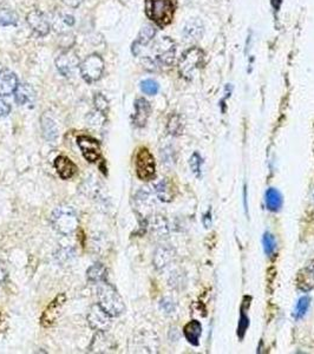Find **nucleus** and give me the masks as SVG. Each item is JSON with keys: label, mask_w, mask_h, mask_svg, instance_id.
<instances>
[{"label": "nucleus", "mask_w": 314, "mask_h": 354, "mask_svg": "<svg viewBox=\"0 0 314 354\" xmlns=\"http://www.w3.org/2000/svg\"><path fill=\"white\" fill-rule=\"evenodd\" d=\"M156 193H157V196L160 197V200L164 202H169L173 197L172 190H170V185L165 180L161 181L160 183L156 185Z\"/></svg>", "instance_id": "26"}, {"label": "nucleus", "mask_w": 314, "mask_h": 354, "mask_svg": "<svg viewBox=\"0 0 314 354\" xmlns=\"http://www.w3.org/2000/svg\"><path fill=\"white\" fill-rule=\"evenodd\" d=\"M297 287L304 293L314 289V260L298 272Z\"/></svg>", "instance_id": "12"}, {"label": "nucleus", "mask_w": 314, "mask_h": 354, "mask_svg": "<svg viewBox=\"0 0 314 354\" xmlns=\"http://www.w3.org/2000/svg\"><path fill=\"white\" fill-rule=\"evenodd\" d=\"M11 111V107L10 104L5 102L3 98H0V117H5L10 114Z\"/></svg>", "instance_id": "34"}, {"label": "nucleus", "mask_w": 314, "mask_h": 354, "mask_svg": "<svg viewBox=\"0 0 314 354\" xmlns=\"http://www.w3.org/2000/svg\"><path fill=\"white\" fill-rule=\"evenodd\" d=\"M309 305H311V298L306 297V295L305 297H301L297 302L296 308H294L293 318L296 320H300V319L304 318L309 308Z\"/></svg>", "instance_id": "23"}, {"label": "nucleus", "mask_w": 314, "mask_h": 354, "mask_svg": "<svg viewBox=\"0 0 314 354\" xmlns=\"http://www.w3.org/2000/svg\"><path fill=\"white\" fill-rule=\"evenodd\" d=\"M55 166L58 175H59L60 178H63V180H69V178H71L77 171V166L75 163L67 156H58L55 159Z\"/></svg>", "instance_id": "16"}, {"label": "nucleus", "mask_w": 314, "mask_h": 354, "mask_svg": "<svg viewBox=\"0 0 314 354\" xmlns=\"http://www.w3.org/2000/svg\"><path fill=\"white\" fill-rule=\"evenodd\" d=\"M266 207L270 212H279L282 207V196L277 189L269 188L266 192Z\"/></svg>", "instance_id": "20"}, {"label": "nucleus", "mask_w": 314, "mask_h": 354, "mask_svg": "<svg viewBox=\"0 0 314 354\" xmlns=\"http://www.w3.org/2000/svg\"><path fill=\"white\" fill-rule=\"evenodd\" d=\"M41 129L44 132L45 138H48L49 141H55L58 135V130L55 122L51 118L43 116L41 118Z\"/></svg>", "instance_id": "22"}, {"label": "nucleus", "mask_w": 314, "mask_h": 354, "mask_svg": "<svg viewBox=\"0 0 314 354\" xmlns=\"http://www.w3.org/2000/svg\"><path fill=\"white\" fill-rule=\"evenodd\" d=\"M181 127H182V124L180 123V118H178L177 116H173V117L169 119L168 130H169V132L172 135H178V134H180Z\"/></svg>", "instance_id": "32"}, {"label": "nucleus", "mask_w": 314, "mask_h": 354, "mask_svg": "<svg viewBox=\"0 0 314 354\" xmlns=\"http://www.w3.org/2000/svg\"><path fill=\"white\" fill-rule=\"evenodd\" d=\"M203 57V52L197 48H193L184 52L183 56L181 57L180 64H178L181 75L185 78H192L194 71L202 65Z\"/></svg>", "instance_id": "5"}, {"label": "nucleus", "mask_w": 314, "mask_h": 354, "mask_svg": "<svg viewBox=\"0 0 314 354\" xmlns=\"http://www.w3.org/2000/svg\"><path fill=\"white\" fill-rule=\"evenodd\" d=\"M155 33H156V31L153 26L150 25H145L143 26V29L141 30V32L138 34V39L134 43L133 45V53L135 56H138L139 52H141V49L143 46H145L148 43H150V40L153 39Z\"/></svg>", "instance_id": "18"}, {"label": "nucleus", "mask_w": 314, "mask_h": 354, "mask_svg": "<svg viewBox=\"0 0 314 354\" xmlns=\"http://www.w3.org/2000/svg\"><path fill=\"white\" fill-rule=\"evenodd\" d=\"M189 164H191V168L193 170V173L196 175L197 177H200V169H201V157L197 153H194L193 156L191 157V161H189Z\"/></svg>", "instance_id": "33"}, {"label": "nucleus", "mask_w": 314, "mask_h": 354, "mask_svg": "<svg viewBox=\"0 0 314 354\" xmlns=\"http://www.w3.org/2000/svg\"><path fill=\"white\" fill-rule=\"evenodd\" d=\"M17 23H18V17L13 11L0 10V25L2 26L17 25Z\"/></svg>", "instance_id": "27"}, {"label": "nucleus", "mask_w": 314, "mask_h": 354, "mask_svg": "<svg viewBox=\"0 0 314 354\" xmlns=\"http://www.w3.org/2000/svg\"><path fill=\"white\" fill-rule=\"evenodd\" d=\"M77 143H78V147L82 150L83 156L87 161L94 163L100 158V144L97 139L90 137V136H79Z\"/></svg>", "instance_id": "10"}, {"label": "nucleus", "mask_w": 314, "mask_h": 354, "mask_svg": "<svg viewBox=\"0 0 314 354\" xmlns=\"http://www.w3.org/2000/svg\"><path fill=\"white\" fill-rule=\"evenodd\" d=\"M6 276H7V272L5 269V267L0 263V282L4 281V280L6 279Z\"/></svg>", "instance_id": "37"}, {"label": "nucleus", "mask_w": 314, "mask_h": 354, "mask_svg": "<svg viewBox=\"0 0 314 354\" xmlns=\"http://www.w3.org/2000/svg\"><path fill=\"white\" fill-rule=\"evenodd\" d=\"M161 308L163 309L165 313H172L174 310V303L168 300V299H164V300L161 301Z\"/></svg>", "instance_id": "35"}, {"label": "nucleus", "mask_w": 314, "mask_h": 354, "mask_svg": "<svg viewBox=\"0 0 314 354\" xmlns=\"http://www.w3.org/2000/svg\"><path fill=\"white\" fill-rule=\"evenodd\" d=\"M155 60L156 63L169 66L173 64L174 57H175V44L168 37L162 38L160 41L155 44Z\"/></svg>", "instance_id": "7"}, {"label": "nucleus", "mask_w": 314, "mask_h": 354, "mask_svg": "<svg viewBox=\"0 0 314 354\" xmlns=\"http://www.w3.org/2000/svg\"><path fill=\"white\" fill-rule=\"evenodd\" d=\"M79 64V59L77 54L69 50L59 54V57L56 59V66L61 75L65 77H70L75 72V70Z\"/></svg>", "instance_id": "11"}, {"label": "nucleus", "mask_w": 314, "mask_h": 354, "mask_svg": "<svg viewBox=\"0 0 314 354\" xmlns=\"http://www.w3.org/2000/svg\"><path fill=\"white\" fill-rule=\"evenodd\" d=\"M94 103H95V108L97 111H99L102 115L107 114L108 109H109V103H108L106 97H104L103 95H100V93H97V95L94 97Z\"/></svg>", "instance_id": "29"}, {"label": "nucleus", "mask_w": 314, "mask_h": 354, "mask_svg": "<svg viewBox=\"0 0 314 354\" xmlns=\"http://www.w3.org/2000/svg\"><path fill=\"white\" fill-rule=\"evenodd\" d=\"M184 34L187 38H194V39H199L200 36H202V26L195 23H191V27L185 26Z\"/></svg>", "instance_id": "30"}, {"label": "nucleus", "mask_w": 314, "mask_h": 354, "mask_svg": "<svg viewBox=\"0 0 314 354\" xmlns=\"http://www.w3.org/2000/svg\"><path fill=\"white\" fill-rule=\"evenodd\" d=\"M75 24V18L70 14H60L58 15L57 18H55V23H53V26H55V30H57L58 32H61L68 27H71Z\"/></svg>", "instance_id": "24"}, {"label": "nucleus", "mask_w": 314, "mask_h": 354, "mask_svg": "<svg viewBox=\"0 0 314 354\" xmlns=\"http://www.w3.org/2000/svg\"><path fill=\"white\" fill-rule=\"evenodd\" d=\"M52 227L63 235H70L78 227V217L75 210L69 205H59L51 215Z\"/></svg>", "instance_id": "3"}, {"label": "nucleus", "mask_w": 314, "mask_h": 354, "mask_svg": "<svg viewBox=\"0 0 314 354\" xmlns=\"http://www.w3.org/2000/svg\"><path fill=\"white\" fill-rule=\"evenodd\" d=\"M248 327H249V318L245 314V310L241 307V314H240V320L238 325V337L240 339H243Z\"/></svg>", "instance_id": "28"}, {"label": "nucleus", "mask_w": 314, "mask_h": 354, "mask_svg": "<svg viewBox=\"0 0 314 354\" xmlns=\"http://www.w3.org/2000/svg\"><path fill=\"white\" fill-rule=\"evenodd\" d=\"M141 89L146 95L154 96L158 92V84L153 79H145L141 83Z\"/></svg>", "instance_id": "31"}, {"label": "nucleus", "mask_w": 314, "mask_h": 354, "mask_svg": "<svg viewBox=\"0 0 314 354\" xmlns=\"http://www.w3.org/2000/svg\"><path fill=\"white\" fill-rule=\"evenodd\" d=\"M262 244H263V251H265L266 255L272 256L275 248H277V241H275L274 235H272L268 232H266L262 237Z\"/></svg>", "instance_id": "25"}, {"label": "nucleus", "mask_w": 314, "mask_h": 354, "mask_svg": "<svg viewBox=\"0 0 314 354\" xmlns=\"http://www.w3.org/2000/svg\"><path fill=\"white\" fill-rule=\"evenodd\" d=\"M98 305L110 317L114 318L119 317L125 310V306H124L121 295L106 281L100 282V286L98 287Z\"/></svg>", "instance_id": "1"}, {"label": "nucleus", "mask_w": 314, "mask_h": 354, "mask_svg": "<svg viewBox=\"0 0 314 354\" xmlns=\"http://www.w3.org/2000/svg\"><path fill=\"white\" fill-rule=\"evenodd\" d=\"M150 104L144 98H138L135 102V115L133 117V122L136 127L142 128L145 126L146 120H148L150 116Z\"/></svg>", "instance_id": "14"}, {"label": "nucleus", "mask_w": 314, "mask_h": 354, "mask_svg": "<svg viewBox=\"0 0 314 354\" xmlns=\"http://www.w3.org/2000/svg\"><path fill=\"white\" fill-rule=\"evenodd\" d=\"M0 71H2V70H0Z\"/></svg>", "instance_id": "38"}, {"label": "nucleus", "mask_w": 314, "mask_h": 354, "mask_svg": "<svg viewBox=\"0 0 314 354\" xmlns=\"http://www.w3.org/2000/svg\"><path fill=\"white\" fill-rule=\"evenodd\" d=\"M87 274H88V279L90 280L91 282L97 283V282H102L106 280L107 270H106V267H104L102 263L97 262L89 268Z\"/></svg>", "instance_id": "21"}, {"label": "nucleus", "mask_w": 314, "mask_h": 354, "mask_svg": "<svg viewBox=\"0 0 314 354\" xmlns=\"http://www.w3.org/2000/svg\"><path fill=\"white\" fill-rule=\"evenodd\" d=\"M80 71H82L83 78L88 83L97 81L102 77L104 71V61L102 57L98 54H90L85 58V60L80 65Z\"/></svg>", "instance_id": "6"}, {"label": "nucleus", "mask_w": 314, "mask_h": 354, "mask_svg": "<svg viewBox=\"0 0 314 354\" xmlns=\"http://www.w3.org/2000/svg\"><path fill=\"white\" fill-rule=\"evenodd\" d=\"M64 4H67L70 7H77L82 4L83 0H63Z\"/></svg>", "instance_id": "36"}, {"label": "nucleus", "mask_w": 314, "mask_h": 354, "mask_svg": "<svg viewBox=\"0 0 314 354\" xmlns=\"http://www.w3.org/2000/svg\"><path fill=\"white\" fill-rule=\"evenodd\" d=\"M183 334L189 344H192L193 346H199L200 337L201 334H202V326H201V322L197 320L189 321L188 324L184 326Z\"/></svg>", "instance_id": "17"}, {"label": "nucleus", "mask_w": 314, "mask_h": 354, "mask_svg": "<svg viewBox=\"0 0 314 354\" xmlns=\"http://www.w3.org/2000/svg\"><path fill=\"white\" fill-rule=\"evenodd\" d=\"M174 9L173 0H145L146 15L160 27L172 23Z\"/></svg>", "instance_id": "2"}, {"label": "nucleus", "mask_w": 314, "mask_h": 354, "mask_svg": "<svg viewBox=\"0 0 314 354\" xmlns=\"http://www.w3.org/2000/svg\"><path fill=\"white\" fill-rule=\"evenodd\" d=\"M111 317L99 305L91 307L90 312L88 314V322L91 328L99 332L108 330L111 326Z\"/></svg>", "instance_id": "8"}, {"label": "nucleus", "mask_w": 314, "mask_h": 354, "mask_svg": "<svg viewBox=\"0 0 314 354\" xmlns=\"http://www.w3.org/2000/svg\"><path fill=\"white\" fill-rule=\"evenodd\" d=\"M136 174L139 180L150 181L153 180L156 175V163L153 154L146 149V148H141L138 149L136 154Z\"/></svg>", "instance_id": "4"}, {"label": "nucleus", "mask_w": 314, "mask_h": 354, "mask_svg": "<svg viewBox=\"0 0 314 354\" xmlns=\"http://www.w3.org/2000/svg\"><path fill=\"white\" fill-rule=\"evenodd\" d=\"M18 87L17 76L10 70L4 69L0 71V95L9 96L15 91Z\"/></svg>", "instance_id": "15"}, {"label": "nucleus", "mask_w": 314, "mask_h": 354, "mask_svg": "<svg viewBox=\"0 0 314 354\" xmlns=\"http://www.w3.org/2000/svg\"><path fill=\"white\" fill-rule=\"evenodd\" d=\"M65 301H67V295L59 294L55 300L50 303L40 318L41 325L44 327H50V326H52L58 320Z\"/></svg>", "instance_id": "9"}, {"label": "nucleus", "mask_w": 314, "mask_h": 354, "mask_svg": "<svg viewBox=\"0 0 314 354\" xmlns=\"http://www.w3.org/2000/svg\"><path fill=\"white\" fill-rule=\"evenodd\" d=\"M26 20H28L31 29H32L37 34H39V36H46V34L49 33L50 23L48 20V18L45 17V14L40 12V11H31L28 14Z\"/></svg>", "instance_id": "13"}, {"label": "nucleus", "mask_w": 314, "mask_h": 354, "mask_svg": "<svg viewBox=\"0 0 314 354\" xmlns=\"http://www.w3.org/2000/svg\"><path fill=\"white\" fill-rule=\"evenodd\" d=\"M14 93L15 102L19 105H26L34 100V90L29 84H18Z\"/></svg>", "instance_id": "19"}]
</instances>
